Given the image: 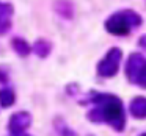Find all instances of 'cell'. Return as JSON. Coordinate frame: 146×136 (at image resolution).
<instances>
[{"label": "cell", "mask_w": 146, "mask_h": 136, "mask_svg": "<svg viewBox=\"0 0 146 136\" xmlns=\"http://www.w3.org/2000/svg\"><path fill=\"white\" fill-rule=\"evenodd\" d=\"M8 80V74L3 69H0V83H5Z\"/></svg>", "instance_id": "obj_13"}, {"label": "cell", "mask_w": 146, "mask_h": 136, "mask_svg": "<svg viewBox=\"0 0 146 136\" xmlns=\"http://www.w3.org/2000/svg\"><path fill=\"white\" fill-rule=\"evenodd\" d=\"M14 100H16V95H14V92L11 91L10 88H2L0 89V106L8 108V106H11V105L14 103Z\"/></svg>", "instance_id": "obj_10"}, {"label": "cell", "mask_w": 146, "mask_h": 136, "mask_svg": "<svg viewBox=\"0 0 146 136\" xmlns=\"http://www.w3.org/2000/svg\"><path fill=\"white\" fill-rule=\"evenodd\" d=\"M90 100L94 103V108L88 113L91 122H107L116 131H123L126 127V116L119 97L104 92H91Z\"/></svg>", "instance_id": "obj_1"}, {"label": "cell", "mask_w": 146, "mask_h": 136, "mask_svg": "<svg viewBox=\"0 0 146 136\" xmlns=\"http://www.w3.org/2000/svg\"><path fill=\"white\" fill-rule=\"evenodd\" d=\"M121 58H123V52L118 47H111L110 50L105 53V57L99 61L98 64V74L104 78H110L115 77L119 70Z\"/></svg>", "instance_id": "obj_4"}, {"label": "cell", "mask_w": 146, "mask_h": 136, "mask_svg": "<svg viewBox=\"0 0 146 136\" xmlns=\"http://www.w3.org/2000/svg\"><path fill=\"white\" fill-rule=\"evenodd\" d=\"M32 125V116L27 111H17L13 116L10 117V124H8V128H10L11 135L19 136L25 131L29 127Z\"/></svg>", "instance_id": "obj_5"}, {"label": "cell", "mask_w": 146, "mask_h": 136, "mask_svg": "<svg viewBox=\"0 0 146 136\" xmlns=\"http://www.w3.org/2000/svg\"><path fill=\"white\" fill-rule=\"evenodd\" d=\"M130 114L137 119H145L146 117V97H135L130 102Z\"/></svg>", "instance_id": "obj_7"}, {"label": "cell", "mask_w": 146, "mask_h": 136, "mask_svg": "<svg viewBox=\"0 0 146 136\" xmlns=\"http://www.w3.org/2000/svg\"><path fill=\"white\" fill-rule=\"evenodd\" d=\"M50 50H52V44L49 41H46V39H38L32 45V52L39 58H47L50 55Z\"/></svg>", "instance_id": "obj_9"}, {"label": "cell", "mask_w": 146, "mask_h": 136, "mask_svg": "<svg viewBox=\"0 0 146 136\" xmlns=\"http://www.w3.org/2000/svg\"><path fill=\"white\" fill-rule=\"evenodd\" d=\"M11 28V20L8 17H2L0 16V36L2 35H7Z\"/></svg>", "instance_id": "obj_12"}, {"label": "cell", "mask_w": 146, "mask_h": 136, "mask_svg": "<svg viewBox=\"0 0 146 136\" xmlns=\"http://www.w3.org/2000/svg\"><path fill=\"white\" fill-rule=\"evenodd\" d=\"M19 136H29V135H19Z\"/></svg>", "instance_id": "obj_16"}, {"label": "cell", "mask_w": 146, "mask_h": 136, "mask_svg": "<svg viewBox=\"0 0 146 136\" xmlns=\"http://www.w3.org/2000/svg\"><path fill=\"white\" fill-rule=\"evenodd\" d=\"M143 24V19L137 11L133 10H121L113 13L107 20L104 27L110 35L113 36H127L132 30L138 28Z\"/></svg>", "instance_id": "obj_2"}, {"label": "cell", "mask_w": 146, "mask_h": 136, "mask_svg": "<svg viewBox=\"0 0 146 136\" xmlns=\"http://www.w3.org/2000/svg\"><path fill=\"white\" fill-rule=\"evenodd\" d=\"M13 13H14V7H13V5L0 0V16H2V17H8V19H10V16H13Z\"/></svg>", "instance_id": "obj_11"}, {"label": "cell", "mask_w": 146, "mask_h": 136, "mask_svg": "<svg viewBox=\"0 0 146 136\" xmlns=\"http://www.w3.org/2000/svg\"><path fill=\"white\" fill-rule=\"evenodd\" d=\"M138 45H140V47H143V49H146V35H143L141 38L138 39Z\"/></svg>", "instance_id": "obj_14"}, {"label": "cell", "mask_w": 146, "mask_h": 136, "mask_svg": "<svg viewBox=\"0 0 146 136\" xmlns=\"http://www.w3.org/2000/svg\"><path fill=\"white\" fill-rule=\"evenodd\" d=\"M11 47H13V50L16 52L19 57H29V55L32 53V45H30L24 38H19V36L11 39Z\"/></svg>", "instance_id": "obj_8"}, {"label": "cell", "mask_w": 146, "mask_h": 136, "mask_svg": "<svg viewBox=\"0 0 146 136\" xmlns=\"http://www.w3.org/2000/svg\"><path fill=\"white\" fill-rule=\"evenodd\" d=\"M126 75L130 83L146 89V58L141 53H130L126 63Z\"/></svg>", "instance_id": "obj_3"}, {"label": "cell", "mask_w": 146, "mask_h": 136, "mask_svg": "<svg viewBox=\"0 0 146 136\" xmlns=\"http://www.w3.org/2000/svg\"><path fill=\"white\" fill-rule=\"evenodd\" d=\"M54 10L58 16L66 20H71L74 17V5L71 0H55Z\"/></svg>", "instance_id": "obj_6"}, {"label": "cell", "mask_w": 146, "mask_h": 136, "mask_svg": "<svg viewBox=\"0 0 146 136\" xmlns=\"http://www.w3.org/2000/svg\"><path fill=\"white\" fill-rule=\"evenodd\" d=\"M140 136H146V133H143V135H140Z\"/></svg>", "instance_id": "obj_15"}]
</instances>
